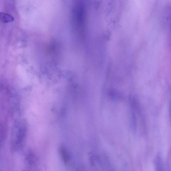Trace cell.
Masks as SVG:
<instances>
[{
	"mask_svg": "<svg viewBox=\"0 0 171 171\" xmlns=\"http://www.w3.org/2000/svg\"></svg>",
	"mask_w": 171,
	"mask_h": 171,
	"instance_id": "cell-3",
	"label": "cell"
},
{
	"mask_svg": "<svg viewBox=\"0 0 171 171\" xmlns=\"http://www.w3.org/2000/svg\"><path fill=\"white\" fill-rule=\"evenodd\" d=\"M61 158L64 164H68L70 160V156L67 149L63 146H60L59 149Z\"/></svg>",
	"mask_w": 171,
	"mask_h": 171,
	"instance_id": "cell-1",
	"label": "cell"
},
{
	"mask_svg": "<svg viewBox=\"0 0 171 171\" xmlns=\"http://www.w3.org/2000/svg\"><path fill=\"white\" fill-rule=\"evenodd\" d=\"M1 19L3 22H8L12 21L14 20L13 17L9 14L1 13Z\"/></svg>",
	"mask_w": 171,
	"mask_h": 171,
	"instance_id": "cell-2",
	"label": "cell"
}]
</instances>
